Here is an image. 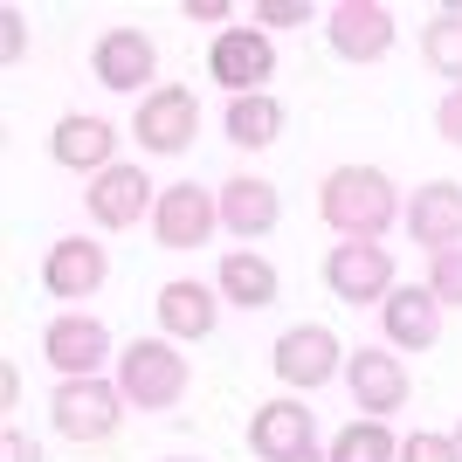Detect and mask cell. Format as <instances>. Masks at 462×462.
Instances as JSON below:
<instances>
[{
  "instance_id": "4",
  "label": "cell",
  "mask_w": 462,
  "mask_h": 462,
  "mask_svg": "<svg viewBox=\"0 0 462 462\" xmlns=\"http://www.w3.org/2000/svg\"><path fill=\"white\" fill-rule=\"evenodd\" d=\"M138 145L159 159H173L193 145V132H200V104H193V90H180V83H159V90L138 97Z\"/></svg>"
},
{
  "instance_id": "24",
  "label": "cell",
  "mask_w": 462,
  "mask_h": 462,
  "mask_svg": "<svg viewBox=\"0 0 462 462\" xmlns=\"http://www.w3.org/2000/svg\"><path fill=\"white\" fill-rule=\"evenodd\" d=\"M325 462H401V442L386 435V421H352V428H338Z\"/></svg>"
},
{
  "instance_id": "1",
  "label": "cell",
  "mask_w": 462,
  "mask_h": 462,
  "mask_svg": "<svg viewBox=\"0 0 462 462\" xmlns=\"http://www.w3.org/2000/svg\"><path fill=\"white\" fill-rule=\"evenodd\" d=\"M318 214L346 242H380L401 221V200H393V180L380 166H331L325 187H318Z\"/></svg>"
},
{
  "instance_id": "6",
  "label": "cell",
  "mask_w": 462,
  "mask_h": 462,
  "mask_svg": "<svg viewBox=\"0 0 462 462\" xmlns=\"http://www.w3.org/2000/svg\"><path fill=\"white\" fill-rule=\"evenodd\" d=\"M270 69H276V49L263 28H221L208 49V77L228 83V97H263Z\"/></svg>"
},
{
  "instance_id": "7",
  "label": "cell",
  "mask_w": 462,
  "mask_h": 462,
  "mask_svg": "<svg viewBox=\"0 0 462 462\" xmlns=\"http://www.w3.org/2000/svg\"><path fill=\"white\" fill-rule=\"evenodd\" d=\"M214 228H221V193L193 187V180H180V187H159L152 235L166 242V249H200Z\"/></svg>"
},
{
  "instance_id": "17",
  "label": "cell",
  "mask_w": 462,
  "mask_h": 462,
  "mask_svg": "<svg viewBox=\"0 0 462 462\" xmlns=\"http://www.w3.org/2000/svg\"><path fill=\"white\" fill-rule=\"evenodd\" d=\"M331 49L346 62H380L393 49V14L373 0H338L331 7Z\"/></svg>"
},
{
  "instance_id": "8",
  "label": "cell",
  "mask_w": 462,
  "mask_h": 462,
  "mask_svg": "<svg viewBox=\"0 0 462 462\" xmlns=\"http://www.w3.org/2000/svg\"><path fill=\"white\" fill-rule=\"evenodd\" d=\"M270 366H276V380L283 386H325L331 373H346V352H338V338H331L325 325H290L283 338H276V352H270Z\"/></svg>"
},
{
  "instance_id": "35",
  "label": "cell",
  "mask_w": 462,
  "mask_h": 462,
  "mask_svg": "<svg viewBox=\"0 0 462 462\" xmlns=\"http://www.w3.org/2000/svg\"><path fill=\"white\" fill-rule=\"evenodd\" d=\"M173 462H187V456H173Z\"/></svg>"
},
{
  "instance_id": "30",
  "label": "cell",
  "mask_w": 462,
  "mask_h": 462,
  "mask_svg": "<svg viewBox=\"0 0 462 462\" xmlns=\"http://www.w3.org/2000/svg\"><path fill=\"white\" fill-rule=\"evenodd\" d=\"M0 456H7V462H42V448L28 442L21 428H7V435H0Z\"/></svg>"
},
{
  "instance_id": "15",
  "label": "cell",
  "mask_w": 462,
  "mask_h": 462,
  "mask_svg": "<svg viewBox=\"0 0 462 462\" xmlns=\"http://www.w3.org/2000/svg\"><path fill=\"white\" fill-rule=\"evenodd\" d=\"M42 352H49V366L62 380H97V366L111 359V331L97 325V318H56L49 338H42Z\"/></svg>"
},
{
  "instance_id": "11",
  "label": "cell",
  "mask_w": 462,
  "mask_h": 462,
  "mask_svg": "<svg viewBox=\"0 0 462 462\" xmlns=\"http://www.w3.org/2000/svg\"><path fill=\"white\" fill-rule=\"evenodd\" d=\"M310 435H318V421H310L304 401H263L249 414V448L263 462H297L310 456Z\"/></svg>"
},
{
  "instance_id": "27",
  "label": "cell",
  "mask_w": 462,
  "mask_h": 462,
  "mask_svg": "<svg viewBox=\"0 0 462 462\" xmlns=\"http://www.w3.org/2000/svg\"><path fill=\"white\" fill-rule=\"evenodd\" d=\"M21 56H28V14H21V7H0V62L14 69Z\"/></svg>"
},
{
  "instance_id": "2",
  "label": "cell",
  "mask_w": 462,
  "mask_h": 462,
  "mask_svg": "<svg viewBox=\"0 0 462 462\" xmlns=\"http://www.w3.org/2000/svg\"><path fill=\"white\" fill-rule=\"evenodd\" d=\"M117 393L132 407H180L187 393V359H180L173 338H132V346L117 352Z\"/></svg>"
},
{
  "instance_id": "9",
  "label": "cell",
  "mask_w": 462,
  "mask_h": 462,
  "mask_svg": "<svg viewBox=\"0 0 462 462\" xmlns=\"http://www.w3.org/2000/svg\"><path fill=\"white\" fill-rule=\"evenodd\" d=\"M346 386H352V401H359L366 421L401 414V407H407V366L393 359V352H380V346H359L346 359Z\"/></svg>"
},
{
  "instance_id": "33",
  "label": "cell",
  "mask_w": 462,
  "mask_h": 462,
  "mask_svg": "<svg viewBox=\"0 0 462 462\" xmlns=\"http://www.w3.org/2000/svg\"><path fill=\"white\" fill-rule=\"evenodd\" d=\"M297 462H318V456H297Z\"/></svg>"
},
{
  "instance_id": "28",
  "label": "cell",
  "mask_w": 462,
  "mask_h": 462,
  "mask_svg": "<svg viewBox=\"0 0 462 462\" xmlns=\"http://www.w3.org/2000/svg\"><path fill=\"white\" fill-rule=\"evenodd\" d=\"M255 21L263 28H290V21H304V0H255Z\"/></svg>"
},
{
  "instance_id": "5",
  "label": "cell",
  "mask_w": 462,
  "mask_h": 462,
  "mask_svg": "<svg viewBox=\"0 0 462 462\" xmlns=\"http://www.w3.org/2000/svg\"><path fill=\"white\" fill-rule=\"evenodd\" d=\"M325 283L338 304H386L393 297V255L380 242H338L325 255Z\"/></svg>"
},
{
  "instance_id": "12",
  "label": "cell",
  "mask_w": 462,
  "mask_h": 462,
  "mask_svg": "<svg viewBox=\"0 0 462 462\" xmlns=\"http://www.w3.org/2000/svg\"><path fill=\"white\" fill-rule=\"evenodd\" d=\"M90 221L97 228H138V214L159 208V187L145 180V166H111V173L90 180Z\"/></svg>"
},
{
  "instance_id": "18",
  "label": "cell",
  "mask_w": 462,
  "mask_h": 462,
  "mask_svg": "<svg viewBox=\"0 0 462 462\" xmlns=\"http://www.w3.org/2000/svg\"><path fill=\"white\" fill-rule=\"evenodd\" d=\"M49 152H56V166H69V173H111L117 132L104 125V117H83V111H69V117L56 125V138H49Z\"/></svg>"
},
{
  "instance_id": "10",
  "label": "cell",
  "mask_w": 462,
  "mask_h": 462,
  "mask_svg": "<svg viewBox=\"0 0 462 462\" xmlns=\"http://www.w3.org/2000/svg\"><path fill=\"white\" fill-rule=\"evenodd\" d=\"M104 276H111V255L97 249L90 235H69V242H56V249L42 255V290H49V297H62V304L97 297V290H104Z\"/></svg>"
},
{
  "instance_id": "25",
  "label": "cell",
  "mask_w": 462,
  "mask_h": 462,
  "mask_svg": "<svg viewBox=\"0 0 462 462\" xmlns=\"http://www.w3.org/2000/svg\"><path fill=\"white\" fill-rule=\"evenodd\" d=\"M428 290H435V304H456V310H462V249H442V255H435Z\"/></svg>"
},
{
  "instance_id": "32",
  "label": "cell",
  "mask_w": 462,
  "mask_h": 462,
  "mask_svg": "<svg viewBox=\"0 0 462 462\" xmlns=\"http://www.w3.org/2000/svg\"><path fill=\"white\" fill-rule=\"evenodd\" d=\"M0 401H7V414L21 407V373L14 366H0Z\"/></svg>"
},
{
  "instance_id": "19",
  "label": "cell",
  "mask_w": 462,
  "mask_h": 462,
  "mask_svg": "<svg viewBox=\"0 0 462 462\" xmlns=\"http://www.w3.org/2000/svg\"><path fill=\"white\" fill-rule=\"evenodd\" d=\"M276 214H283V200H276V187H270V180L235 173L228 187H221V228H235L242 242L270 235V228H276Z\"/></svg>"
},
{
  "instance_id": "26",
  "label": "cell",
  "mask_w": 462,
  "mask_h": 462,
  "mask_svg": "<svg viewBox=\"0 0 462 462\" xmlns=\"http://www.w3.org/2000/svg\"><path fill=\"white\" fill-rule=\"evenodd\" d=\"M401 462H462V448H456V435H407Z\"/></svg>"
},
{
  "instance_id": "3",
  "label": "cell",
  "mask_w": 462,
  "mask_h": 462,
  "mask_svg": "<svg viewBox=\"0 0 462 462\" xmlns=\"http://www.w3.org/2000/svg\"><path fill=\"white\" fill-rule=\"evenodd\" d=\"M117 407H125V393L111 380H62L49 393V421L62 442H104L117 428Z\"/></svg>"
},
{
  "instance_id": "34",
  "label": "cell",
  "mask_w": 462,
  "mask_h": 462,
  "mask_svg": "<svg viewBox=\"0 0 462 462\" xmlns=\"http://www.w3.org/2000/svg\"><path fill=\"white\" fill-rule=\"evenodd\" d=\"M456 448H462V428H456Z\"/></svg>"
},
{
  "instance_id": "29",
  "label": "cell",
  "mask_w": 462,
  "mask_h": 462,
  "mask_svg": "<svg viewBox=\"0 0 462 462\" xmlns=\"http://www.w3.org/2000/svg\"><path fill=\"white\" fill-rule=\"evenodd\" d=\"M435 132L448 138V145H462V90L442 97V111H435Z\"/></svg>"
},
{
  "instance_id": "13",
  "label": "cell",
  "mask_w": 462,
  "mask_h": 462,
  "mask_svg": "<svg viewBox=\"0 0 462 462\" xmlns=\"http://www.w3.org/2000/svg\"><path fill=\"white\" fill-rule=\"evenodd\" d=\"M407 235H414V249H428V255H442V249H456L462 242V187L456 180H428L414 200H407Z\"/></svg>"
},
{
  "instance_id": "20",
  "label": "cell",
  "mask_w": 462,
  "mask_h": 462,
  "mask_svg": "<svg viewBox=\"0 0 462 462\" xmlns=\"http://www.w3.org/2000/svg\"><path fill=\"white\" fill-rule=\"evenodd\" d=\"M152 310H159V325H166V338H208V331H214V290L187 283V276L159 290Z\"/></svg>"
},
{
  "instance_id": "22",
  "label": "cell",
  "mask_w": 462,
  "mask_h": 462,
  "mask_svg": "<svg viewBox=\"0 0 462 462\" xmlns=\"http://www.w3.org/2000/svg\"><path fill=\"white\" fill-rule=\"evenodd\" d=\"M228 138L235 145H276V138H283V104H276L270 90L263 97H228Z\"/></svg>"
},
{
  "instance_id": "23",
  "label": "cell",
  "mask_w": 462,
  "mask_h": 462,
  "mask_svg": "<svg viewBox=\"0 0 462 462\" xmlns=\"http://www.w3.org/2000/svg\"><path fill=\"white\" fill-rule=\"evenodd\" d=\"M421 56L435 77H448L462 90V7H442V14L421 28Z\"/></svg>"
},
{
  "instance_id": "14",
  "label": "cell",
  "mask_w": 462,
  "mask_h": 462,
  "mask_svg": "<svg viewBox=\"0 0 462 462\" xmlns=\"http://www.w3.org/2000/svg\"><path fill=\"white\" fill-rule=\"evenodd\" d=\"M90 69H97L104 90H138V83H152L159 49H152V35H138V28H104L97 49H90Z\"/></svg>"
},
{
  "instance_id": "16",
  "label": "cell",
  "mask_w": 462,
  "mask_h": 462,
  "mask_svg": "<svg viewBox=\"0 0 462 462\" xmlns=\"http://www.w3.org/2000/svg\"><path fill=\"white\" fill-rule=\"evenodd\" d=\"M380 318H386V338L401 352H428L442 338V304H435L428 283H393V297L380 304Z\"/></svg>"
},
{
  "instance_id": "21",
  "label": "cell",
  "mask_w": 462,
  "mask_h": 462,
  "mask_svg": "<svg viewBox=\"0 0 462 462\" xmlns=\"http://www.w3.org/2000/svg\"><path fill=\"white\" fill-rule=\"evenodd\" d=\"M221 297L242 310H270L276 304V270L255 249H228L221 255Z\"/></svg>"
},
{
  "instance_id": "31",
  "label": "cell",
  "mask_w": 462,
  "mask_h": 462,
  "mask_svg": "<svg viewBox=\"0 0 462 462\" xmlns=\"http://www.w3.org/2000/svg\"><path fill=\"white\" fill-rule=\"evenodd\" d=\"M187 21H228V0H187Z\"/></svg>"
}]
</instances>
